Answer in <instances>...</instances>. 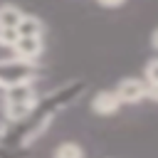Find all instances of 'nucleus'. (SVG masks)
Instances as JSON below:
<instances>
[{
  "label": "nucleus",
  "mask_w": 158,
  "mask_h": 158,
  "mask_svg": "<svg viewBox=\"0 0 158 158\" xmlns=\"http://www.w3.org/2000/svg\"><path fill=\"white\" fill-rule=\"evenodd\" d=\"M32 79H35V62H25L17 57L0 59V89L22 84V81H32Z\"/></svg>",
  "instance_id": "nucleus-1"
},
{
  "label": "nucleus",
  "mask_w": 158,
  "mask_h": 158,
  "mask_svg": "<svg viewBox=\"0 0 158 158\" xmlns=\"http://www.w3.org/2000/svg\"><path fill=\"white\" fill-rule=\"evenodd\" d=\"M116 96L121 104H138L141 99H148V86L143 79H123L116 86Z\"/></svg>",
  "instance_id": "nucleus-2"
},
{
  "label": "nucleus",
  "mask_w": 158,
  "mask_h": 158,
  "mask_svg": "<svg viewBox=\"0 0 158 158\" xmlns=\"http://www.w3.org/2000/svg\"><path fill=\"white\" fill-rule=\"evenodd\" d=\"M44 49V42L42 37H17V42L12 44V52L17 59H25V62H35Z\"/></svg>",
  "instance_id": "nucleus-3"
},
{
  "label": "nucleus",
  "mask_w": 158,
  "mask_h": 158,
  "mask_svg": "<svg viewBox=\"0 0 158 158\" xmlns=\"http://www.w3.org/2000/svg\"><path fill=\"white\" fill-rule=\"evenodd\" d=\"M118 106H121V101H118L116 91H99V94L91 99V111H94V114L109 116V114H116Z\"/></svg>",
  "instance_id": "nucleus-4"
},
{
  "label": "nucleus",
  "mask_w": 158,
  "mask_h": 158,
  "mask_svg": "<svg viewBox=\"0 0 158 158\" xmlns=\"http://www.w3.org/2000/svg\"><path fill=\"white\" fill-rule=\"evenodd\" d=\"M15 30H17L20 37H42L44 35V22L37 15H25L22 12V17H20V22H17Z\"/></svg>",
  "instance_id": "nucleus-5"
},
{
  "label": "nucleus",
  "mask_w": 158,
  "mask_h": 158,
  "mask_svg": "<svg viewBox=\"0 0 158 158\" xmlns=\"http://www.w3.org/2000/svg\"><path fill=\"white\" fill-rule=\"evenodd\" d=\"M35 106H37V99H32V101H12V104H5V114L12 121H22L35 111Z\"/></svg>",
  "instance_id": "nucleus-6"
},
{
  "label": "nucleus",
  "mask_w": 158,
  "mask_h": 158,
  "mask_svg": "<svg viewBox=\"0 0 158 158\" xmlns=\"http://www.w3.org/2000/svg\"><path fill=\"white\" fill-rule=\"evenodd\" d=\"M20 17H22V10L17 5H10V2L0 5V27H17Z\"/></svg>",
  "instance_id": "nucleus-7"
},
{
  "label": "nucleus",
  "mask_w": 158,
  "mask_h": 158,
  "mask_svg": "<svg viewBox=\"0 0 158 158\" xmlns=\"http://www.w3.org/2000/svg\"><path fill=\"white\" fill-rule=\"evenodd\" d=\"M54 158H84V151L77 143H62L54 148Z\"/></svg>",
  "instance_id": "nucleus-8"
},
{
  "label": "nucleus",
  "mask_w": 158,
  "mask_h": 158,
  "mask_svg": "<svg viewBox=\"0 0 158 158\" xmlns=\"http://www.w3.org/2000/svg\"><path fill=\"white\" fill-rule=\"evenodd\" d=\"M17 30L15 27H0V47H7V49H12V44L17 42Z\"/></svg>",
  "instance_id": "nucleus-9"
},
{
  "label": "nucleus",
  "mask_w": 158,
  "mask_h": 158,
  "mask_svg": "<svg viewBox=\"0 0 158 158\" xmlns=\"http://www.w3.org/2000/svg\"><path fill=\"white\" fill-rule=\"evenodd\" d=\"M99 5H104V7H118V5H123L126 0H96Z\"/></svg>",
  "instance_id": "nucleus-10"
},
{
  "label": "nucleus",
  "mask_w": 158,
  "mask_h": 158,
  "mask_svg": "<svg viewBox=\"0 0 158 158\" xmlns=\"http://www.w3.org/2000/svg\"><path fill=\"white\" fill-rule=\"evenodd\" d=\"M0 91H2V89H0Z\"/></svg>",
  "instance_id": "nucleus-11"
}]
</instances>
